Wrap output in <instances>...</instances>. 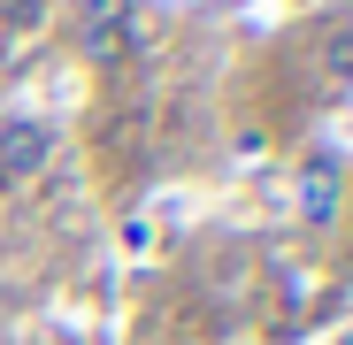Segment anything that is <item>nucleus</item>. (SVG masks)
<instances>
[{"mask_svg": "<svg viewBox=\"0 0 353 345\" xmlns=\"http://www.w3.org/2000/svg\"><path fill=\"white\" fill-rule=\"evenodd\" d=\"M46 154H54V131L31 123V115H8V123H0V192H23L46 169Z\"/></svg>", "mask_w": 353, "mask_h": 345, "instance_id": "nucleus-2", "label": "nucleus"}, {"mask_svg": "<svg viewBox=\"0 0 353 345\" xmlns=\"http://www.w3.org/2000/svg\"><path fill=\"white\" fill-rule=\"evenodd\" d=\"M338 185H345V177H338V161H330V154H315V161H307V177H300V222H315V230H323V222L338 215Z\"/></svg>", "mask_w": 353, "mask_h": 345, "instance_id": "nucleus-3", "label": "nucleus"}, {"mask_svg": "<svg viewBox=\"0 0 353 345\" xmlns=\"http://www.w3.org/2000/svg\"><path fill=\"white\" fill-rule=\"evenodd\" d=\"M77 46H85V62L100 77L131 70L139 62V8H131V0H85V8H77Z\"/></svg>", "mask_w": 353, "mask_h": 345, "instance_id": "nucleus-1", "label": "nucleus"}]
</instances>
